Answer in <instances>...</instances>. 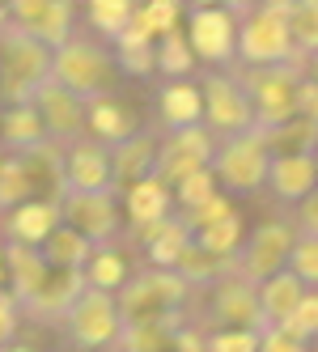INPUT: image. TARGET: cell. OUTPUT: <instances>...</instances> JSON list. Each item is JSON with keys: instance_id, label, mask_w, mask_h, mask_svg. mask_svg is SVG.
<instances>
[{"instance_id": "6da1fadb", "label": "cell", "mask_w": 318, "mask_h": 352, "mask_svg": "<svg viewBox=\"0 0 318 352\" xmlns=\"http://www.w3.org/2000/svg\"><path fill=\"white\" fill-rule=\"evenodd\" d=\"M229 72L238 77L242 94L251 102V119L255 128H276V123L297 115V81L306 77L302 60H284V64H259V68H242L229 64Z\"/></svg>"}, {"instance_id": "7a4b0ae2", "label": "cell", "mask_w": 318, "mask_h": 352, "mask_svg": "<svg viewBox=\"0 0 318 352\" xmlns=\"http://www.w3.org/2000/svg\"><path fill=\"white\" fill-rule=\"evenodd\" d=\"M288 0H255L247 13H238V56L234 64L259 68V64H284L302 60L288 34Z\"/></svg>"}, {"instance_id": "3957f363", "label": "cell", "mask_w": 318, "mask_h": 352, "mask_svg": "<svg viewBox=\"0 0 318 352\" xmlns=\"http://www.w3.org/2000/svg\"><path fill=\"white\" fill-rule=\"evenodd\" d=\"M52 77L64 89L77 94L81 102L102 98V94H115L119 68H115V56H111V43L72 34L68 43H60L56 52H52Z\"/></svg>"}, {"instance_id": "277c9868", "label": "cell", "mask_w": 318, "mask_h": 352, "mask_svg": "<svg viewBox=\"0 0 318 352\" xmlns=\"http://www.w3.org/2000/svg\"><path fill=\"white\" fill-rule=\"evenodd\" d=\"M191 285L174 267H132V276L115 293V306L119 318L132 322V318H170V314H187V301H191Z\"/></svg>"}, {"instance_id": "5b68a950", "label": "cell", "mask_w": 318, "mask_h": 352, "mask_svg": "<svg viewBox=\"0 0 318 352\" xmlns=\"http://www.w3.org/2000/svg\"><path fill=\"white\" fill-rule=\"evenodd\" d=\"M208 166L216 174V187L229 191V195L263 191L267 166H272V148H267L263 128H242V132H229V136H216Z\"/></svg>"}, {"instance_id": "8992f818", "label": "cell", "mask_w": 318, "mask_h": 352, "mask_svg": "<svg viewBox=\"0 0 318 352\" xmlns=\"http://www.w3.org/2000/svg\"><path fill=\"white\" fill-rule=\"evenodd\" d=\"M52 77V47L21 34L13 26L0 30V98L9 102H30L34 89Z\"/></svg>"}, {"instance_id": "52a82bcc", "label": "cell", "mask_w": 318, "mask_h": 352, "mask_svg": "<svg viewBox=\"0 0 318 352\" xmlns=\"http://www.w3.org/2000/svg\"><path fill=\"white\" fill-rule=\"evenodd\" d=\"M119 327H124V318H119L115 293L93 289V285H85L77 293V301L68 306V314L60 318L64 340L77 352H106L115 344V336H119Z\"/></svg>"}, {"instance_id": "ba28073f", "label": "cell", "mask_w": 318, "mask_h": 352, "mask_svg": "<svg viewBox=\"0 0 318 352\" xmlns=\"http://www.w3.org/2000/svg\"><path fill=\"white\" fill-rule=\"evenodd\" d=\"M187 43L200 64L229 68L238 56V13L225 5H191L187 9Z\"/></svg>"}, {"instance_id": "9c48e42d", "label": "cell", "mask_w": 318, "mask_h": 352, "mask_svg": "<svg viewBox=\"0 0 318 352\" xmlns=\"http://www.w3.org/2000/svg\"><path fill=\"white\" fill-rule=\"evenodd\" d=\"M293 238H297L293 221H259L255 230H247V238H242L238 255H234V272L247 276L251 285H259L263 276H272L288 263Z\"/></svg>"}, {"instance_id": "30bf717a", "label": "cell", "mask_w": 318, "mask_h": 352, "mask_svg": "<svg viewBox=\"0 0 318 352\" xmlns=\"http://www.w3.org/2000/svg\"><path fill=\"white\" fill-rule=\"evenodd\" d=\"M200 98H204V128L212 136H229L242 128H255L251 119V102L242 94L238 77L229 68H208L200 81Z\"/></svg>"}, {"instance_id": "8fae6325", "label": "cell", "mask_w": 318, "mask_h": 352, "mask_svg": "<svg viewBox=\"0 0 318 352\" xmlns=\"http://www.w3.org/2000/svg\"><path fill=\"white\" fill-rule=\"evenodd\" d=\"M60 221L81 230L93 246H102V242H115L119 230H124V208L115 204V191H64Z\"/></svg>"}, {"instance_id": "7c38bea8", "label": "cell", "mask_w": 318, "mask_h": 352, "mask_svg": "<svg viewBox=\"0 0 318 352\" xmlns=\"http://www.w3.org/2000/svg\"><path fill=\"white\" fill-rule=\"evenodd\" d=\"M212 144H216V136L204 128V123L161 132V136H157V162H153V174H157L166 187H174L183 174L204 170V166L212 162Z\"/></svg>"}, {"instance_id": "4fadbf2b", "label": "cell", "mask_w": 318, "mask_h": 352, "mask_svg": "<svg viewBox=\"0 0 318 352\" xmlns=\"http://www.w3.org/2000/svg\"><path fill=\"white\" fill-rule=\"evenodd\" d=\"M9 26L56 52L77 34V0H17L9 5Z\"/></svg>"}, {"instance_id": "5bb4252c", "label": "cell", "mask_w": 318, "mask_h": 352, "mask_svg": "<svg viewBox=\"0 0 318 352\" xmlns=\"http://www.w3.org/2000/svg\"><path fill=\"white\" fill-rule=\"evenodd\" d=\"M208 293V306H204V327H255V331H267V322L259 314V297H255V285L247 276H221L216 285L204 289Z\"/></svg>"}, {"instance_id": "9a60e30c", "label": "cell", "mask_w": 318, "mask_h": 352, "mask_svg": "<svg viewBox=\"0 0 318 352\" xmlns=\"http://www.w3.org/2000/svg\"><path fill=\"white\" fill-rule=\"evenodd\" d=\"M30 102H34V111H38V119H43L47 140H56L60 148L85 136V102H81L72 89H64L56 77H47V81L34 89Z\"/></svg>"}, {"instance_id": "2e32d148", "label": "cell", "mask_w": 318, "mask_h": 352, "mask_svg": "<svg viewBox=\"0 0 318 352\" xmlns=\"http://www.w3.org/2000/svg\"><path fill=\"white\" fill-rule=\"evenodd\" d=\"M64 187L68 191H115L111 183V148L89 136L64 144Z\"/></svg>"}, {"instance_id": "e0dca14e", "label": "cell", "mask_w": 318, "mask_h": 352, "mask_svg": "<svg viewBox=\"0 0 318 352\" xmlns=\"http://www.w3.org/2000/svg\"><path fill=\"white\" fill-rule=\"evenodd\" d=\"M60 225V199H21L9 212H0V238L5 242H21V246H43L47 234Z\"/></svg>"}, {"instance_id": "ac0fdd59", "label": "cell", "mask_w": 318, "mask_h": 352, "mask_svg": "<svg viewBox=\"0 0 318 352\" xmlns=\"http://www.w3.org/2000/svg\"><path fill=\"white\" fill-rule=\"evenodd\" d=\"M85 289V276L81 272H68V267H52L47 280L38 285V293L21 306V314L43 322V327H60V318L68 314V306L77 301V293Z\"/></svg>"}, {"instance_id": "d6986e66", "label": "cell", "mask_w": 318, "mask_h": 352, "mask_svg": "<svg viewBox=\"0 0 318 352\" xmlns=\"http://www.w3.org/2000/svg\"><path fill=\"white\" fill-rule=\"evenodd\" d=\"M263 187L272 191L276 204L293 208L302 195H310L318 187V166L310 153H272V166H267Z\"/></svg>"}, {"instance_id": "ffe728a7", "label": "cell", "mask_w": 318, "mask_h": 352, "mask_svg": "<svg viewBox=\"0 0 318 352\" xmlns=\"http://www.w3.org/2000/svg\"><path fill=\"white\" fill-rule=\"evenodd\" d=\"M157 123H161V132L204 123V98H200V85L191 77H170L157 89Z\"/></svg>"}, {"instance_id": "44dd1931", "label": "cell", "mask_w": 318, "mask_h": 352, "mask_svg": "<svg viewBox=\"0 0 318 352\" xmlns=\"http://www.w3.org/2000/svg\"><path fill=\"white\" fill-rule=\"evenodd\" d=\"M153 162H157V136L153 132H132L128 140L111 144V183H115V195L124 191L128 183H136V179H149Z\"/></svg>"}, {"instance_id": "7402d4cb", "label": "cell", "mask_w": 318, "mask_h": 352, "mask_svg": "<svg viewBox=\"0 0 318 352\" xmlns=\"http://www.w3.org/2000/svg\"><path fill=\"white\" fill-rule=\"evenodd\" d=\"M132 132H140V123L136 115L119 102L115 94H102V98H89L85 102V136L98 140V144H119V140H128Z\"/></svg>"}, {"instance_id": "603a6c76", "label": "cell", "mask_w": 318, "mask_h": 352, "mask_svg": "<svg viewBox=\"0 0 318 352\" xmlns=\"http://www.w3.org/2000/svg\"><path fill=\"white\" fill-rule=\"evenodd\" d=\"M119 195H124V225H132V230L153 225V221H161V217L174 212V195H170V187L157 179V174L128 183Z\"/></svg>"}, {"instance_id": "cb8c5ba5", "label": "cell", "mask_w": 318, "mask_h": 352, "mask_svg": "<svg viewBox=\"0 0 318 352\" xmlns=\"http://www.w3.org/2000/svg\"><path fill=\"white\" fill-rule=\"evenodd\" d=\"M47 259L38 246H21V242H5V289L17 297V306L38 293V285L47 280Z\"/></svg>"}, {"instance_id": "d4e9b609", "label": "cell", "mask_w": 318, "mask_h": 352, "mask_svg": "<svg viewBox=\"0 0 318 352\" xmlns=\"http://www.w3.org/2000/svg\"><path fill=\"white\" fill-rule=\"evenodd\" d=\"M21 166L30 174V187L38 199H60L68 187H64V148L56 140H38L30 148H21Z\"/></svg>"}, {"instance_id": "484cf974", "label": "cell", "mask_w": 318, "mask_h": 352, "mask_svg": "<svg viewBox=\"0 0 318 352\" xmlns=\"http://www.w3.org/2000/svg\"><path fill=\"white\" fill-rule=\"evenodd\" d=\"M132 238L140 242L144 259H149L153 267H174V259H179V250L187 246L191 230L183 225L179 212H170V217H161V221H153V225H140V230H132Z\"/></svg>"}, {"instance_id": "4316f807", "label": "cell", "mask_w": 318, "mask_h": 352, "mask_svg": "<svg viewBox=\"0 0 318 352\" xmlns=\"http://www.w3.org/2000/svg\"><path fill=\"white\" fill-rule=\"evenodd\" d=\"M302 293H306L302 276H297V272H288V267H280V272H272V276H263V280L255 285V297H259V314H263V322H267V327L284 322V318L293 314V306L302 301Z\"/></svg>"}, {"instance_id": "83f0119b", "label": "cell", "mask_w": 318, "mask_h": 352, "mask_svg": "<svg viewBox=\"0 0 318 352\" xmlns=\"http://www.w3.org/2000/svg\"><path fill=\"white\" fill-rule=\"evenodd\" d=\"M187 314H170V318H132L119 327V336L106 352H170V336Z\"/></svg>"}, {"instance_id": "f1b7e54d", "label": "cell", "mask_w": 318, "mask_h": 352, "mask_svg": "<svg viewBox=\"0 0 318 352\" xmlns=\"http://www.w3.org/2000/svg\"><path fill=\"white\" fill-rule=\"evenodd\" d=\"M153 34H144L136 21H128V30L124 34H115L111 38V56H115V68H119V77H153Z\"/></svg>"}, {"instance_id": "f546056e", "label": "cell", "mask_w": 318, "mask_h": 352, "mask_svg": "<svg viewBox=\"0 0 318 352\" xmlns=\"http://www.w3.org/2000/svg\"><path fill=\"white\" fill-rule=\"evenodd\" d=\"M174 272L183 276L191 289H208V285L221 280V276L234 272V259L229 255H212V250H204L195 238H187V246L179 250V259H174Z\"/></svg>"}, {"instance_id": "4dcf8cb0", "label": "cell", "mask_w": 318, "mask_h": 352, "mask_svg": "<svg viewBox=\"0 0 318 352\" xmlns=\"http://www.w3.org/2000/svg\"><path fill=\"white\" fill-rule=\"evenodd\" d=\"M43 250V259H47V267H68V272H81L85 263H89V255H93V242L81 234V230H72V225H56L52 234H47V242L38 246Z\"/></svg>"}, {"instance_id": "1f68e13d", "label": "cell", "mask_w": 318, "mask_h": 352, "mask_svg": "<svg viewBox=\"0 0 318 352\" xmlns=\"http://www.w3.org/2000/svg\"><path fill=\"white\" fill-rule=\"evenodd\" d=\"M38 140H47V132H43V119H38L34 102H9L0 111V144L9 153H21V148H30Z\"/></svg>"}, {"instance_id": "d6a6232c", "label": "cell", "mask_w": 318, "mask_h": 352, "mask_svg": "<svg viewBox=\"0 0 318 352\" xmlns=\"http://www.w3.org/2000/svg\"><path fill=\"white\" fill-rule=\"evenodd\" d=\"M81 276H85V285H93V289L119 293V285L132 276V259H128L115 242H102V246H93V255H89V263L81 267Z\"/></svg>"}, {"instance_id": "836d02e7", "label": "cell", "mask_w": 318, "mask_h": 352, "mask_svg": "<svg viewBox=\"0 0 318 352\" xmlns=\"http://www.w3.org/2000/svg\"><path fill=\"white\" fill-rule=\"evenodd\" d=\"M195 68H200V60H195V52H191V43H187L183 30H170V34H161L153 43V72H161L166 81L170 77H191Z\"/></svg>"}, {"instance_id": "e575fe53", "label": "cell", "mask_w": 318, "mask_h": 352, "mask_svg": "<svg viewBox=\"0 0 318 352\" xmlns=\"http://www.w3.org/2000/svg\"><path fill=\"white\" fill-rule=\"evenodd\" d=\"M136 5H140V0H85V21L93 26V34L102 43H111L115 34L128 30Z\"/></svg>"}, {"instance_id": "d590c367", "label": "cell", "mask_w": 318, "mask_h": 352, "mask_svg": "<svg viewBox=\"0 0 318 352\" xmlns=\"http://www.w3.org/2000/svg\"><path fill=\"white\" fill-rule=\"evenodd\" d=\"M195 242H200L204 250H212V255H238V246H242V238H247V221H242V212L234 208V212H225L221 221H212V225H204V230H195L191 234Z\"/></svg>"}, {"instance_id": "8d00e7d4", "label": "cell", "mask_w": 318, "mask_h": 352, "mask_svg": "<svg viewBox=\"0 0 318 352\" xmlns=\"http://www.w3.org/2000/svg\"><path fill=\"white\" fill-rule=\"evenodd\" d=\"M263 136H267V148H272V153H310L314 140H318V123L293 115V119L276 123V128H267Z\"/></svg>"}, {"instance_id": "74e56055", "label": "cell", "mask_w": 318, "mask_h": 352, "mask_svg": "<svg viewBox=\"0 0 318 352\" xmlns=\"http://www.w3.org/2000/svg\"><path fill=\"white\" fill-rule=\"evenodd\" d=\"M288 34L297 56L306 60L310 52H318V0H288Z\"/></svg>"}, {"instance_id": "f35d334b", "label": "cell", "mask_w": 318, "mask_h": 352, "mask_svg": "<svg viewBox=\"0 0 318 352\" xmlns=\"http://www.w3.org/2000/svg\"><path fill=\"white\" fill-rule=\"evenodd\" d=\"M132 21H136L144 34L161 38V34H170V30L183 26V5H179V0H140L136 13H132Z\"/></svg>"}, {"instance_id": "ab89813d", "label": "cell", "mask_w": 318, "mask_h": 352, "mask_svg": "<svg viewBox=\"0 0 318 352\" xmlns=\"http://www.w3.org/2000/svg\"><path fill=\"white\" fill-rule=\"evenodd\" d=\"M30 195H34V187H30V174L21 166V157L5 153V162H0V212H9L13 204H21Z\"/></svg>"}, {"instance_id": "60d3db41", "label": "cell", "mask_w": 318, "mask_h": 352, "mask_svg": "<svg viewBox=\"0 0 318 352\" xmlns=\"http://www.w3.org/2000/svg\"><path fill=\"white\" fill-rule=\"evenodd\" d=\"M170 195H174V212H187V208H195V204H204L208 195H216V174H212V166L183 174V179L170 187Z\"/></svg>"}, {"instance_id": "b9f144b4", "label": "cell", "mask_w": 318, "mask_h": 352, "mask_svg": "<svg viewBox=\"0 0 318 352\" xmlns=\"http://www.w3.org/2000/svg\"><path fill=\"white\" fill-rule=\"evenodd\" d=\"M284 336H293V340H302V344H314L318 340V289H306L302 293V301L293 306V314L284 318V322H276Z\"/></svg>"}, {"instance_id": "7bdbcfd3", "label": "cell", "mask_w": 318, "mask_h": 352, "mask_svg": "<svg viewBox=\"0 0 318 352\" xmlns=\"http://www.w3.org/2000/svg\"><path fill=\"white\" fill-rule=\"evenodd\" d=\"M259 336L255 327H208L204 352H259Z\"/></svg>"}, {"instance_id": "ee69618b", "label": "cell", "mask_w": 318, "mask_h": 352, "mask_svg": "<svg viewBox=\"0 0 318 352\" xmlns=\"http://www.w3.org/2000/svg\"><path fill=\"white\" fill-rule=\"evenodd\" d=\"M284 267L297 272L306 289H318V238H306V234L293 238V250H288V263Z\"/></svg>"}, {"instance_id": "f6af8a7d", "label": "cell", "mask_w": 318, "mask_h": 352, "mask_svg": "<svg viewBox=\"0 0 318 352\" xmlns=\"http://www.w3.org/2000/svg\"><path fill=\"white\" fill-rule=\"evenodd\" d=\"M238 204H234V195L229 191H216V195H208L204 204H195V208H187V212H179L183 217V225L195 234V230H204V225H212V221H221L225 212H234Z\"/></svg>"}, {"instance_id": "bcb514c9", "label": "cell", "mask_w": 318, "mask_h": 352, "mask_svg": "<svg viewBox=\"0 0 318 352\" xmlns=\"http://www.w3.org/2000/svg\"><path fill=\"white\" fill-rule=\"evenodd\" d=\"M204 340H208V327L183 318L174 327V336H170V352H204Z\"/></svg>"}, {"instance_id": "7dc6e473", "label": "cell", "mask_w": 318, "mask_h": 352, "mask_svg": "<svg viewBox=\"0 0 318 352\" xmlns=\"http://www.w3.org/2000/svg\"><path fill=\"white\" fill-rule=\"evenodd\" d=\"M293 208H297V217H293V230L306 234V238H318V187H314L310 195H302Z\"/></svg>"}, {"instance_id": "c3c4849f", "label": "cell", "mask_w": 318, "mask_h": 352, "mask_svg": "<svg viewBox=\"0 0 318 352\" xmlns=\"http://www.w3.org/2000/svg\"><path fill=\"white\" fill-rule=\"evenodd\" d=\"M17 322H21V306L9 289H0V348H5L17 336Z\"/></svg>"}, {"instance_id": "681fc988", "label": "cell", "mask_w": 318, "mask_h": 352, "mask_svg": "<svg viewBox=\"0 0 318 352\" xmlns=\"http://www.w3.org/2000/svg\"><path fill=\"white\" fill-rule=\"evenodd\" d=\"M259 352H310V344H302V340L284 336L280 327H267V331L259 336Z\"/></svg>"}, {"instance_id": "f907efd6", "label": "cell", "mask_w": 318, "mask_h": 352, "mask_svg": "<svg viewBox=\"0 0 318 352\" xmlns=\"http://www.w3.org/2000/svg\"><path fill=\"white\" fill-rule=\"evenodd\" d=\"M297 115L318 123V81H310V77L297 81Z\"/></svg>"}, {"instance_id": "816d5d0a", "label": "cell", "mask_w": 318, "mask_h": 352, "mask_svg": "<svg viewBox=\"0 0 318 352\" xmlns=\"http://www.w3.org/2000/svg\"><path fill=\"white\" fill-rule=\"evenodd\" d=\"M216 5H225L229 13H247V9L255 5V0H216Z\"/></svg>"}, {"instance_id": "f5cc1de1", "label": "cell", "mask_w": 318, "mask_h": 352, "mask_svg": "<svg viewBox=\"0 0 318 352\" xmlns=\"http://www.w3.org/2000/svg\"><path fill=\"white\" fill-rule=\"evenodd\" d=\"M302 64H306V77H310V81H318V52H310Z\"/></svg>"}, {"instance_id": "db71d44e", "label": "cell", "mask_w": 318, "mask_h": 352, "mask_svg": "<svg viewBox=\"0 0 318 352\" xmlns=\"http://www.w3.org/2000/svg\"><path fill=\"white\" fill-rule=\"evenodd\" d=\"M0 352H34V348H30V344H21V340H17V336H13V340H9V344H5V348H0Z\"/></svg>"}, {"instance_id": "11a10c76", "label": "cell", "mask_w": 318, "mask_h": 352, "mask_svg": "<svg viewBox=\"0 0 318 352\" xmlns=\"http://www.w3.org/2000/svg\"><path fill=\"white\" fill-rule=\"evenodd\" d=\"M9 26V0H0V30Z\"/></svg>"}, {"instance_id": "9f6ffc18", "label": "cell", "mask_w": 318, "mask_h": 352, "mask_svg": "<svg viewBox=\"0 0 318 352\" xmlns=\"http://www.w3.org/2000/svg\"><path fill=\"white\" fill-rule=\"evenodd\" d=\"M0 289H5V246H0Z\"/></svg>"}, {"instance_id": "6f0895ef", "label": "cell", "mask_w": 318, "mask_h": 352, "mask_svg": "<svg viewBox=\"0 0 318 352\" xmlns=\"http://www.w3.org/2000/svg\"><path fill=\"white\" fill-rule=\"evenodd\" d=\"M183 5H216V0H183Z\"/></svg>"}, {"instance_id": "680465c9", "label": "cell", "mask_w": 318, "mask_h": 352, "mask_svg": "<svg viewBox=\"0 0 318 352\" xmlns=\"http://www.w3.org/2000/svg\"><path fill=\"white\" fill-rule=\"evenodd\" d=\"M310 157H314V166H318V140H314V148H310Z\"/></svg>"}, {"instance_id": "91938a15", "label": "cell", "mask_w": 318, "mask_h": 352, "mask_svg": "<svg viewBox=\"0 0 318 352\" xmlns=\"http://www.w3.org/2000/svg\"><path fill=\"white\" fill-rule=\"evenodd\" d=\"M0 162H5V153H0Z\"/></svg>"}]
</instances>
